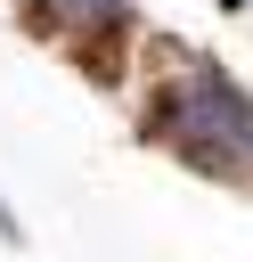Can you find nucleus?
I'll use <instances>...</instances> for the list:
<instances>
[{
	"mask_svg": "<svg viewBox=\"0 0 253 262\" xmlns=\"http://www.w3.org/2000/svg\"><path fill=\"white\" fill-rule=\"evenodd\" d=\"M147 139L180 147V156H188L196 172H212V180H245V172H253V98H245L220 66L188 57V66L147 98Z\"/></svg>",
	"mask_w": 253,
	"mask_h": 262,
	"instance_id": "1",
	"label": "nucleus"
},
{
	"mask_svg": "<svg viewBox=\"0 0 253 262\" xmlns=\"http://www.w3.org/2000/svg\"><path fill=\"white\" fill-rule=\"evenodd\" d=\"M24 8H33L41 25H57V33H73L82 49H90V41H106V33H114V25L131 16V0H24Z\"/></svg>",
	"mask_w": 253,
	"mask_h": 262,
	"instance_id": "2",
	"label": "nucleus"
}]
</instances>
